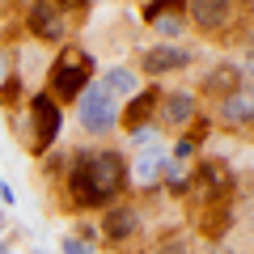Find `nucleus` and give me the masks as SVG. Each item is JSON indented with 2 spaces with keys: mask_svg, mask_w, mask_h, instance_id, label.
I'll return each mask as SVG.
<instances>
[{
  "mask_svg": "<svg viewBox=\"0 0 254 254\" xmlns=\"http://www.w3.org/2000/svg\"><path fill=\"white\" fill-rule=\"evenodd\" d=\"M127 187V161L110 148H76L68 161V195L76 208L102 212L123 195Z\"/></svg>",
  "mask_w": 254,
  "mask_h": 254,
  "instance_id": "1",
  "label": "nucleus"
},
{
  "mask_svg": "<svg viewBox=\"0 0 254 254\" xmlns=\"http://www.w3.org/2000/svg\"><path fill=\"white\" fill-rule=\"evenodd\" d=\"M89 81H93V60L81 47H68V51H60L55 64H51V89H47V98H51L55 106H60V102H76Z\"/></svg>",
  "mask_w": 254,
  "mask_h": 254,
  "instance_id": "2",
  "label": "nucleus"
},
{
  "mask_svg": "<svg viewBox=\"0 0 254 254\" xmlns=\"http://www.w3.org/2000/svg\"><path fill=\"white\" fill-rule=\"evenodd\" d=\"M119 110H123V102H115L98 81H89L85 93L76 98V123H81L89 136H106V131L119 127Z\"/></svg>",
  "mask_w": 254,
  "mask_h": 254,
  "instance_id": "3",
  "label": "nucleus"
},
{
  "mask_svg": "<svg viewBox=\"0 0 254 254\" xmlns=\"http://www.w3.org/2000/svg\"><path fill=\"white\" fill-rule=\"evenodd\" d=\"M30 119H34V136H30V148H34V157L51 153L55 140H60V127H64L60 106H55L47 93H34V98H30Z\"/></svg>",
  "mask_w": 254,
  "mask_h": 254,
  "instance_id": "4",
  "label": "nucleus"
},
{
  "mask_svg": "<svg viewBox=\"0 0 254 254\" xmlns=\"http://www.w3.org/2000/svg\"><path fill=\"white\" fill-rule=\"evenodd\" d=\"M187 187H195L203 199L220 203V199H229V190H233V170H229L225 161H212V157H208V161H199L195 170H190Z\"/></svg>",
  "mask_w": 254,
  "mask_h": 254,
  "instance_id": "5",
  "label": "nucleus"
},
{
  "mask_svg": "<svg viewBox=\"0 0 254 254\" xmlns=\"http://www.w3.org/2000/svg\"><path fill=\"white\" fill-rule=\"evenodd\" d=\"M190 60H195V55H190L187 47H178V43H157V47H148V51H140V72H144V76L182 72V68H190Z\"/></svg>",
  "mask_w": 254,
  "mask_h": 254,
  "instance_id": "6",
  "label": "nucleus"
},
{
  "mask_svg": "<svg viewBox=\"0 0 254 254\" xmlns=\"http://www.w3.org/2000/svg\"><path fill=\"white\" fill-rule=\"evenodd\" d=\"M136 233H140V208L136 203H110V208H102L98 237H106V242H131Z\"/></svg>",
  "mask_w": 254,
  "mask_h": 254,
  "instance_id": "7",
  "label": "nucleus"
},
{
  "mask_svg": "<svg viewBox=\"0 0 254 254\" xmlns=\"http://www.w3.org/2000/svg\"><path fill=\"white\" fill-rule=\"evenodd\" d=\"M246 85H250V72H246V64L242 68H237V64H216V68H212L208 76H203V93H208V98H233L237 89L246 93Z\"/></svg>",
  "mask_w": 254,
  "mask_h": 254,
  "instance_id": "8",
  "label": "nucleus"
},
{
  "mask_svg": "<svg viewBox=\"0 0 254 254\" xmlns=\"http://www.w3.org/2000/svg\"><path fill=\"white\" fill-rule=\"evenodd\" d=\"M26 26H30V34H38L43 43H60V38L68 34L64 13L55 9V4H47V0H34V9L26 13Z\"/></svg>",
  "mask_w": 254,
  "mask_h": 254,
  "instance_id": "9",
  "label": "nucleus"
},
{
  "mask_svg": "<svg viewBox=\"0 0 254 254\" xmlns=\"http://www.w3.org/2000/svg\"><path fill=\"white\" fill-rule=\"evenodd\" d=\"M187 13H190V21H195L203 34H216V30H225L229 21H233L237 9L229 4V0H195Z\"/></svg>",
  "mask_w": 254,
  "mask_h": 254,
  "instance_id": "10",
  "label": "nucleus"
},
{
  "mask_svg": "<svg viewBox=\"0 0 254 254\" xmlns=\"http://www.w3.org/2000/svg\"><path fill=\"white\" fill-rule=\"evenodd\" d=\"M157 115H161V127H187L190 119L199 115V106H195V93H190V89H174L170 98L157 102Z\"/></svg>",
  "mask_w": 254,
  "mask_h": 254,
  "instance_id": "11",
  "label": "nucleus"
},
{
  "mask_svg": "<svg viewBox=\"0 0 254 254\" xmlns=\"http://www.w3.org/2000/svg\"><path fill=\"white\" fill-rule=\"evenodd\" d=\"M165 165H170V153L153 144V148H144V153L136 157V165H127V182H136V187H153V182L165 174Z\"/></svg>",
  "mask_w": 254,
  "mask_h": 254,
  "instance_id": "12",
  "label": "nucleus"
},
{
  "mask_svg": "<svg viewBox=\"0 0 254 254\" xmlns=\"http://www.w3.org/2000/svg\"><path fill=\"white\" fill-rule=\"evenodd\" d=\"M157 102H161V93H157V89H140L136 98L127 102L123 110H119V123H123L127 131H136V127H144V123H148V115L157 110Z\"/></svg>",
  "mask_w": 254,
  "mask_h": 254,
  "instance_id": "13",
  "label": "nucleus"
},
{
  "mask_svg": "<svg viewBox=\"0 0 254 254\" xmlns=\"http://www.w3.org/2000/svg\"><path fill=\"white\" fill-rule=\"evenodd\" d=\"M98 85H102L115 102H119V98H136V93H140V72H136V68H106Z\"/></svg>",
  "mask_w": 254,
  "mask_h": 254,
  "instance_id": "14",
  "label": "nucleus"
},
{
  "mask_svg": "<svg viewBox=\"0 0 254 254\" xmlns=\"http://www.w3.org/2000/svg\"><path fill=\"white\" fill-rule=\"evenodd\" d=\"M220 123L225 127H250V93H233L220 106Z\"/></svg>",
  "mask_w": 254,
  "mask_h": 254,
  "instance_id": "15",
  "label": "nucleus"
},
{
  "mask_svg": "<svg viewBox=\"0 0 254 254\" xmlns=\"http://www.w3.org/2000/svg\"><path fill=\"white\" fill-rule=\"evenodd\" d=\"M182 13H187V9H174L170 17H157V34H161L165 43H174V38L182 34Z\"/></svg>",
  "mask_w": 254,
  "mask_h": 254,
  "instance_id": "16",
  "label": "nucleus"
},
{
  "mask_svg": "<svg viewBox=\"0 0 254 254\" xmlns=\"http://www.w3.org/2000/svg\"><path fill=\"white\" fill-rule=\"evenodd\" d=\"M127 140H131V144L144 153V148H153V144H157V127H153V123H144V127H136V131H127Z\"/></svg>",
  "mask_w": 254,
  "mask_h": 254,
  "instance_id": "17",
  "label": "nucleus"
},
{
  "mask_svg": "<svg viewBox=\"0 0 254 254\" xmlns=\"http://www.w3.org/2000/svg\"><path fill=\"white\" fill-rule=\"evenodd\" d=\"M21 98V81H4L0 85V106H17Z\"/></svg>",
  "mask_w": 254,
  "mask_h": 254,
  "instance_id": "18",
  "label": "nucleus"
},
{
  "mask_svg": "<svg viewBox=\"0 0 254 254\" xmlns=\"http://www.w3.org/2000/svg\"><path fill=\"white\" fill-rule=\"evenodd\" d=\"M60 254H93V246L81 242V237H64V242H60Z\"/></svg>",
  "mask_w": 254,
  "mask_h": 254,
  "instance_id": "19",
  "label": "nucleus"
},
{
  "mask_svg": "<svg viewBox=\"0 0 254 254\" xmlns=\"http://www.w3.org/2000/svg\"><path fill=\"white\" fill-rule=\"evenodd\" d=\"M190 153H195V144H190V140H178V144H174V165H182Z\"/></svg>",
  "mask_w": 254,
  "mask_h": 254,
  "instance_id": "20",
  "label": "nucleus"
},
{
  "mask_svg": "<svg viewBox=\"0 0 254 254\" xmlns=\"http://www.w3.org/2000/svg\"><path fill=\"white\" fill-rule=\"evenodd\" d=\"M157 254H190V246L182 242V237H174V242H165V246H161Z\"/></svg>",
  "mask_w": 254,
  "mask_h": 254,
  "instance_id": "21",
  "label": "nucleus"
},
{
  "mask_svg": "<svg viewBox=\"0 0 254 254\" xmlns=\"http://www.w3.org/2000/svg\"><path fill=\"white\" fill-rule=\"evenodd\" d=\"M0 203H13V187L9 182H0Z\"/></svg>",
  "mask_w": 254,
  "mask_h": 254,
  "instance_id": "22",
  "label": "nucleus"
},
{
  "mask_svg": "<svg viewBox=\"0 0 254 254\" xmlns=\"http://www.w3.org/2000/svg\"><path fill=\"white\" fill-rule=\"evenodd\" d=\"M203 254H237V250H216V246H212V250H203Z\"/></svg>",
  "mask_w": 254,
  "mask_h": 254,
  "instance_id": "23",
  "label": "nucleus"
},
{
  "mask_svg": "<svg viewBox=\"0 0 254 254\" xmlns=\"http://www.w3.org/2000/svg\"><path fill=\"white\" fill-rule=\"evenodd\" d=\"M0 254H13V250H9V246H4V233H0Z\"/></svg>",
  "mask_w": 254,
  "mask_h": 254,
  "instance_id": "24",
  "label": "nucleus"
}]
</instances>
